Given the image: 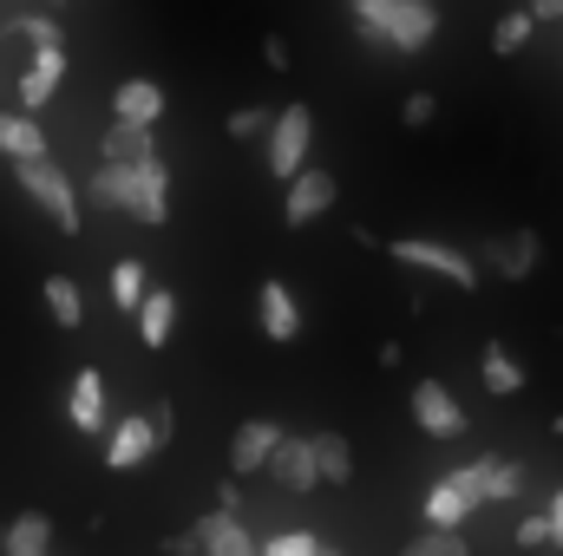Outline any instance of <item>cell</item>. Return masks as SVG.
<instances>
[{
    "label": "cell",
    "mask_w": 563,
    "mask_h": 556,
    "mask_svg": "<svg viewBox=\"0 0 563 556\" xmlns=\"http://www.w3.org/2000/svg\"><path fill=\"white\" fill-rule=\"evenodd\" d=\"M354 26L374 53H413L432 40L439 13L420 7V0H354Z\"/></svg>",
    "instance_id": "obj_1"
},
{
    "label": "cell",
    "mask_w": 563,
    "mask_h": 556,
    "mask_svg": "<svg viewBox=\"0 0 563 556\" xmlns=\"http://www.w3.org/2000/svg\"><path fill=\"white\" fill-rule=\"evenodd\" d=\"M13 170H20V190L53 216V230L79 236V197H73V177H66L53 157H40V164H13Z\"/></svg>",
    "instance_id": "obj_2"
},
{
    "label": "cell",
    "mask_w": 563,
    "mask_h": 556,
    "mask_svg": "<svg viewBox=\"0 0 563 556\" xmlns=\"http://www.w3.org/2000/svg\"><path fill=\"white\" fill-rule=\"evenodd\" d=\"M394 263H407V269H426V276H445L452 288H478V263L465 256V249H452V243H420V236H407V243H394L387 249Z\"/></svg>",
    "instance_id": "obj_3"
},
{
    "label": "cell",
    "mask_w": 563,
    "mask_h": 556,
    "mask_svg": "<svg viewBox=\"0 0 563 556\" xmlns=\"http://www.w3.org/2000/svg\"><path fill=\"white\" fill-rule=\"evenodd\" d=\"M308 144H314V119H308V105H282L276 132H269V170L295 184V177L308 170Z\"/></svg>",
    "instance_id": "obj_4"
},
{
    "label": "cell",
    "mask_w": 563,
    "mask_h": 556,
    "mask_svg": "<svg viewBox=\"0 0 563 556\" xmlns=\"http://www.w3.org/2000/svg\"><path fill=\"white\" fill-rule=\"evenodd\" d=\"M478 263H492L498 281H525L538 263H544V236L538 230H505V236H485Z\"/></svg>",
    "instance_id": "obj_5"
},
{
    "label": "cell",
    "mask_w": 563,
    "mask_h": 556,
    "mask_svg": "<svg viewBox=\"0 0 563 556\" xmlns=\"http://www.w3.org/2000/svg\"><path fill=\"white\" fill-rule=\"evenodd\" d=\"M445 485L465 491L472 504H485V498H518V491H525V471H518L511 458H472V465H459Z\"/></svg>",
    "instance_id": "obj_6"
},
{
    "label": "cell",
    "mask_w": 563,
    "mask_h": 556,
    "mask_svg": "<svg viewBox=\"0 0 563 556\" xmlns=\"http://www.w3.org/2000/svg\"><path fill=\"white\" fill-rule=\"evenodd\" d=\"M328 210H334V177H328V170H301V177L288 184L282 223H288V230H308V223H321Z\"/></svg>",
    "instance_id": "obj_7"
},
{
    "label": "cell",
    "mask_w": 563,
    "mask_h": 556,
    "mask_svg": "<svg viewBox=\"0 0 563 556\" xmlns=\"http://www.w3.org/2000/svg\"><path fill=\"white\" fill-rule=\"evenodd\" d=\"M157 445H164L157 419H119L112 438H106V465H112V471H132V465H144Z\"/></svg>",
    "instance_id": "obj_8"
},
{
    "label": "cell",
    "mask_w": 563,
    "mask_h": 556,
    "mask_svg": "<svg viewBox=\"0 0 563 556\" xmlns=\"http://www.w3.org/2000/svg\"><path fill=\"white\" fill-rule=\"evenodd\" d=\"M282 419H250L243 432H236V445H230V471H263V465H276L282 452Z\"/></svg>",
    "instance_id": "obj_9"
},
{
    "label": "cell",
    "mask_w": 563,
    "mask_h": 556,
    "mask_svg": "<svg viewBox=\"0 0 563 556\" xmlns=\"http://www.w3.org/2000/svg\"><path fill=\"white\" fill-rule=\"evenodd\" d=\"M413 419H420V432H432V438H459V432H465L459 400H452L439 380H420V387H413Z\"/></svg>",
    "instance_id": "obj_10"
},
{
    "label": "cell",
    "mask_w": 563,
    "mask_h": 556,
    "mask_svg": "<svg viewBox=\"0 0 563 556\" xmlns=\"http://www.w3.org/2000/svg\"><path fill=\"white\" fill-rule=\"evenodd\" d=\"M125 210H132L139 223H151V230L170 216V177H164V157L132 170V203H125Z\"/></svg>",
    "instance_id": "obj_11"
},
{
    "label": "cell",
    "mask_w": 563,
    "mask_h": 556,
    "mask_svg": "<svg viewBox=\"0 0 563 556\" xmlns=\"http://www.w3.org/2000/svg\"><path fill=\"white\" fill-rule=\"evenodd\" d=\"M164 119V92L151 86V79H125L119 92H112V125H139V132H151Z\"/></svg>",
    "instance_id": "obj_12"
},
{
    "label": "cell",
    "mask_w": 563,
    "mask_h": 556,
    "mask_svg": "<svg viewBox=\"0 0 563 556\" xmlns=\"http://www.w3.org/2000/svg\"><path fill=\"white\" fill-rule=\"evenodd\" d=\"M269 471L282 478V491H314V485H321V458H314V438H295V432H288Z\"/></svg>",
    "instance_id": "obj_13"
},
{
    "label": "cell",
    "mask_w": 563,
    "mask_h": 556,
    "mask_svg": "<svg viewBox=\"0 0 563 556\" xmlns=\"http://www.w3.org/2000/svg\"><path fill=\"white\" fill-rule=\"evenodd\" d=\"M99 157L119 164V170H139V164H157V144H151V132H139V125H112L106 144H99Z\"/></svg>",
    "instance_id": "obj_14"
},
{
    "label": "cell",
    "mask_w": 563,
    "mask_h": 556,
    "mask_svg": "<svg viewBox=\"0 0 563 556\" xmlns=\"http://www.w3.org/2000/svg\"><path fill=\"white\" fill-rule=\"evenodd\" d=\"M46 544H53V518H46V511H20V518L0 531V551L7 556H46Z\"/></svg>",
    "instance_id": "obj_15"
},
{
    "label": "cell",
    "mask_w": 563,
    "mask_h": 556,
    "mask_svg": "<svg viewBox=\"0 0 563 556\" xmlns=\"http://www.w3.org/2000/svg\"><path fill=\"white\" fill-rule=\"evenodd\" d=\"M0 151H7L13 164H40V157H46V132H40L26 112H0Z\"/></svg>",
    "instance_id": "obj_16"
},
{
    "label": "cell",
    "mask_w": 563,
    "mask_h": 556,
    "mask_svg": "<svg viewBox=\"0 0 563 556\" xmlns=\"http://www.w3.org/2000/svg\"><path fill=\"white\" fill-rule=\"evenodd\" d=\"M66 413H73V432H99V425H106V380H99V374H73Z\"/></svg>",
    "instance_id": "obj_17"
},
{
    "label": "cell",
    "mask_w": 563,
    "mask_h": 556,
    "mask_svg": "<svg viewBox=\"0 0 563 556\" xmlns=\"http://www.w3.org/2000/svg\"><path fill=\"white\" fill-rule=\"evenodd\" d=\"M59 79H66V53H59V46H46V53H33V66H26V79H20V105H46Z\"/></svg>",
    "instance_id": "obj_18"
},
{
    "label": "cell",
    "mask_w": 563,
    "mask_h": 556,
    "mask_svg": "<svg viewBox=\"0 0 563 556\" xmlns=\"http://www.w3.org/2000/svg\"><path fill=\"white\" fill-rule=\"evenodd\" d=\"M263 334L269 341H295L301 334V308H295V294L282 281H263Z\"/></svg>",
    "instance_id": "obj_19"
},
{
    "label": "cell",
    "mask_w": 563,
    "mask_h": 556,
    "mask_svg": "<svg viewBox=\"0 0 563 556\" xmlns=\"http://www.w3.org/2000/svg\"><path fill=\"white\" fill-rule=\"evenodd\" d=\"M203 556H263V551H256V537L236 518L217 511V518H203Z\"/></svg>",
    "instance_id": "obj_20"
},
{
    "label": "cell",
    "mask_w": 563,
    "mask_h": 556,
    "mask_svg": "<svg viewBox=\"0 0 563 556\" xmlns=\"http://www.w3.org/2000/svg\"><path fill=\"white\" fill-rule=\"evenodd\" d=\"M170 327H177V294H170V288H151V301L139 308L144 347H164V341H170Z\"/></svg>",
    "instance_id": "obj_21"
},
{
    "label": "cell",
    "mask_w": 563,
    "mask_h": 556,
    "mask_svg": "<svg viewBox=\"0 0 563 556\" xmlns=\"http://www.w3.org/2000/svg\"><path fill=\"white\" fill-rule=\"evenodd\" d=\"M314 458H321V485H347L354 478V445L341 432H314Z\"/></svg>",
    "instance_id": "obj_22"
},
{
    "label": "cell",
    "mask_w": 563,
    "mask_h": 556,
    "mask_svg": "<svg viewBox=\"0 0 563 556\" xmlns=\"http://www.w3.org/2000/svg\"><path fill=\"white\" fill-rule=\"evenodd\" d=\"M485 387H492L498 400L525 393V367H518V360H511V347H498V341L485 347Z\"/></svg>",
    "instance_id": "obj_23"
},
{
    "label": "cell",
    "mask_w": 563,
    "mask_h": 556,
    "mask_svg": "<svg viewBox=\"0 0 563 556\" xmlns=\"http://www.w3.org/2000/svg\"><path fill=\"white\" fill-rule=\"evenodd\" d=\"M465 511H472L465 491H452V485H432V491H426V524H432V531H459Z\"/></svg>",
    "instance_id": "obj_24"
},
{
    "label": "cell",
    "mask_w": 563,
    "mask_h": 556,
    "mask_svg": "<svg viewBox=\"0 0 563 556\" xmlns=\"http://www.w3.org/2000/svg\"><path fill=\"white\" fill-rule=\"evenodd\" d=\"M46 308H53L59 327H79L86 321V294L73 288V276H46Z\"/></svg>",
    "instance_id": "obj_25"
},
{
    "label": "cell",
    "mask_w": 563,
    "mask_h": 556,
    "mask_svg": "<svg viewBox=\"0 0 563 556\" xmlns=\"http://www.w3.org/2000/svg\"><path fill=\"white\" fill-rule=\"evenodd\" d=\"M112 301H119L125 314H139L144 301H151V288H144V263H132V256H125V263L112 269Z\"/></svg>",
    "instance_id": "obj_26"
},
{
    "label": "cell",
    "mask_w": 563,
    "mask_h": 556,
    "mask_svg": "<svg viewBox=\"0 0 563 556\" xmlns=\"http://www.w3.org/2000/svg\"><path fill=\"white\" fill-rule=\"evenodd\" d=\"M92 197L99 203H132V170H119V164H99V177H92Z\"/></svg>",
    "instance_id": "obj_27"
},
{
    "label": "cell",
    "mask_w": 563,
    "mask_h": 556,
    "mask_svg": "<svg viewBox=\"0 0 563 556\" xmlns=\"http://www.w3.org/2000/svg\"><path fill=\"white\" fill-rule=\"evenodd\" d=\"M531 26H538V20H531V7H525V13H505V20H498V33H492V53H518V46L531 40Z\"/></svg>",
    "instance_id": "obj_28"
},
{
    "label": "cell",
    "mask_w": 563,
    "mask_h": 556,
    "mask_svg": "<svg viewBox=\"0 0 563 556\" xmlns=\"http://www.w3.org/2000/svg\"><path fill=\"white\" fill-rule=\"evenodd\" d=\"M400 556H472V544H465L459 531H426L420 544H407Z\"/></svg>",
    "instance_id": "obj_29"
},
{
    "label": "cell",
    "mask_w": 563,
    "mask_h": 556,
    "mask_svg": "<svg viewBox=\"0 0 563 556\" xmlns=\"http://www.w3.org/2000/svg\"><path fill=\"white\" fill-rule=\"evenodd\" d=\"M263 132H276V119H269L263 105H250V112L230 119V138H263Z\"/></svg>",
    "instance_id": "obj_30"
},
{
    "label": "cell",
    "mask_w": 563,
    "mask_h": 556,
    "mask_svg": "<svg viewBox=\"0 0 563 556\" xmlns=\"http://www.w3.org/2000/svg\"><path fill=\"white\" fill-rule=\"evenodd\" d=\"M13 33H26L40 53H46V46H59V26H53V20H40V13H20V26H13Z\"/></svg>",
    "instance_id": "obj_31"
},
{
    "label": "cell",
    "mask_w": 563,
    "mask_h": 556,
    "mask_svg": "<svg viewBox=\"0 0 563 556\" xmlns=\"http://www.w3.org/2000/svg\"><path fill=\"white\" fill-rule=\"evenodd\" d=\"M518 544H525V551H538V544H558V531H551V511L525 518V524H518Z\"/></svg>",
    "instance_id": "obj_32"
},
{
    "label": "cell",
    "mask_w": 563,
    "mask_h": 556,
    "mask_svg": "<svg viewBox=\"0 0 563 556\" xmlns=\"http://www.w3.org/2000/svg\"><path fill=\"white\" fill-rule=\"evenodd\" d=\"M263 556H321V544H314L308 531H288V537H276Z\"/></svg>",
    "instance_id": "obj_33"
},
{
    "label": "cell",
    "mask_w": 563,
    "mask_h": 556,
    "mask_svg": "<svg viewBox=\"0 0 563 556\" xmlns=\"http://www.w3.org/2000/svg\"><path fill=\"white\" fill-rule=\"evenodd\" d=\"M400 112H407V125H432V112H439V99H432V92H413V99H407Z\"/></svg>",
    "instance_id": "obj_34"
},
{
    "label": "cell",
    "mask_w": 563,
    "mask_h": 556,
    "mask_svg": "<svg viewBox=\"0 0 563 556\" xmlns=\"http://www.w3.org/2000/svg\"><path fill=\"white\" fill-rule=\"evenodd\" d=\"M263 59H269L276 73H288V59H295V53H288V40H282V33H269V40H263Z\"/></svg>",
    "instance_id": "obj_35"
},
{
    "label": "cell",
    "mask_w": 563,
    "mask_h": 556,
    "mask_svg": "<svg viewBox=\"0 0 563 556\" xmlns=\"http://www.w3.org/2000/svg\"><path fill=\"white\" fill-rule=\"evenodd\" d=\"M217 504H223V518H236V511H243V491H236V478H223V491H217Z\"/></svg>",
    "instance_id": "obj_36"
},
{
    "label": "cell",
    "mask_w": 563,
    "mask_h": 556,
    "mask_svg": "<svg viewBox=\"0 0 563 556\" xmlns=\"http://www.w3.org/2000/svg\"><path fill=\"white\" fill-rule=\"evenodd\" d=\"M531 20L544 26V20H563V0H531Z\"/></svg>",
    "instance_id": "obj_37"
},
{
    "label": "cell",
    "mask_w": 563,
    "mask_h": 556,
    "mask_svg": "<svg viewBox=\"0 0 563 556\" xmlns=\"http://www.w3.org/2000/svg\"><path fill=\"white\" fill-rule=\"evenodd\" d=\"M551 531H558V551H563V491L551 498Z\"/></svg>",
    "instance_id": "obj_38"
},
{
    "label": "cell",
    "mask_w": 563,
    "mask_h": 556,
    "mask_svg": "<svg viewBox=\"0 0 563 556\" xmlns=\"http://www.w3.org/2000/svg\"><path fill=\"white\" fill-rule=\"evenodd\" d=\"M321 556H341V551H321Z\"/></svg>",
    "instance_id": "obj_39"
}]
</instances>
